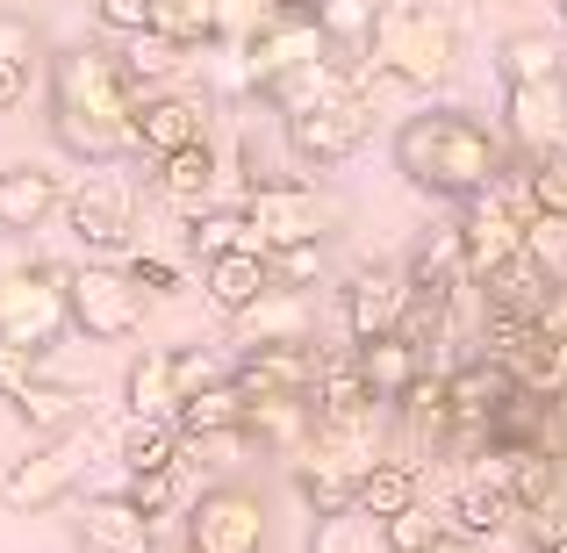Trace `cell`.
Instances as JSON below:
<instances>
[{"label":"cell","instance_id":"1","mask_svg":"<svg viewBox=\"0 0 567 553\" xmlns=\"http://www.w3.org/2000/svg\"><path fill=\"white\" fill-rule=\"evenodd\" d=\"M137 101L144 86L130 80L123 58L101 43H80L51 65V137L80 166H115L137 144Z\"/></svg>","mask_w":567,"mask_h":553},{"label":"cell","instance_id":"2","mask_svg":"<svg viewBox=\"0 0 567 553\" xmlns=\"http://www.w3.org/2000/svg\"><path fill=\"white\" fill-rule=\"evenodd\" d=\"M395 173L416 194H439V202H467V194L503 181V137L467 109H416L395 130Z\"/></svg>","mask_w":567,"mask_h":553},{"label":"cell","instance_id":"3","mask_svg":"<svg viewBox=\"0 0 567 553\" xmlns=\"http://www.w3.org/2000/svg\"><path fill=\"white\" fill-rule=\"evenodd\" d=\"M460 65V14L439 8V0H381V22H374V43H367V72L395 86H445Z\"/></svg>","mask_w":567,"mask_h":553},{"label":"cell","instance_id":"4","mask_svg":"<svg viewBox=\"0 0 567 553\" xmlns=\"http://www.w3.org/2000/svg\"><path fill=\"white\" fill-rule=\"evenodd\" d=\"M72 266L29 259V252L0 245V346L22 352H58L72 331Z\"/></svg>","mask_w":567,"mask_h":553},{"label":"cell","instance_id":"5","mask_svg":"<svg viewBox=\"0 0 567 553\" xmlns=\"http://www.w3.org/2000/svg\"><path fill=\"white\" fill-rule=\"evenodd\" d=\"M245 216H251V237L266 252H288V245H331L338 223H346V202L317 181H259L245 194Z\"/></svg>","mask_w":567,"mask_h":553},{"label":"cell","instance_id":"6","mask_svg":"<svg viewBox=\"0 0 567 553\" xmlns=\"http://www.w3.org/2000/svg\"><path fill=\"white\" fill-rule=\"evenodd\" d=\"M266 540H274V518H266V496L245 482H208L181 518L187 553H266Z\"/></svg>","mask_w":567,"mask_h":553},{"label":"cell","instance_id":"7","mask_svg":"<svg viewBox=\"0 0 567 553\" xmlns=\"http://www.w3.org/2000/svg\"><path fill=\"white\" fill-rule=\"evenodd\" d=\"M317 65H331V43H323L317 14L274 8V14H266V22L245 37V86H251L259 101H274L280 86H295L302 72H317Z\"/></svg>","mask_w":567,"mask_h":553},{"label":"cell","instance_id":"8","mask_svg":"<svg viewBox=\"0 0 567 553\" xmlns=\"http://www.w3.org/2000/svg\"><path fill=\"white\" fill-rule=\"evenodd\" d=\"M374 115H381L374 94L352 80V86H338V94H323L317 109L280 115V137H288V152L309 158V166H346V158L374 137Z\"/></svg>","mask_w":567,"mask_h":553},{"label":"cell","instance_id":"9","mask_svg":"<svg viewBox=\"0 0 567 553\" xmlns=\"http://www.w3.org/2000/svg\"><path fill=\"white\" fill-rule=\"evenodd\" d=\"M94 439H101V431L72 424V431H58V439L29 446V453L14 460L8 474H0V503H8V511H22V518L58 511V496H72V489H80V474H86V446H94Z\"/></svg>","mask_w":567,"mask_h":553},{"label":"cell","instance_id":"10","mask_svg":"<svg viewBox=\"0 0 567 553\" xmlns=\"http://www.w3.org/2000/svg\"><path fill=\"white\" fill-rule=\"evenodd\" d=\"M72 331L94 338V346H115V338H130L144 324V309H152V295L137 288V274L115 259H86L72 266Z\"/></svg>","mask_w":567,"mask_h":553},{"label":"cell","instance_id":"11","mask_svg":"<svg viewBox=\"0 0 567 553\" xmlns=\"http://www.w3.org/2000/svg\"><path fill=\"white\" fill-rule=\"evenodd\" d=\"M137 181L115 166H94L80 187L65 194V223L72 237H80L94 259H115V252H130V237H137Z\"/></svg>","mask_w":567,"mask_h":553},{"label":"cell","instance_id":"12","mask_svg":"<svg viewBox=\"0 0 567 553\" xmlns=\"http://www.w3.org/2000/svg\"><path fill=\"white\" fill-rule=\"evenodd\" d=\"M230 346L259 352V346H317V288H266L251 309L230 317Z\"/></svg>","mask_w":567,"mask_h":553},{"label":"cell","instance_id":"13","mask_svg":"<svg viewBox=\"0 0 567 553\" xmlns=\"http://www.w3.org/2000/svg\"><path fill=\"white\" fill-rule=\"evenodd\" d=\"M410 274L402 266H360V274L346 280V338L360 346V338H388L402 331V309H410Z\"/></svg>","mask_w":567,"mask_h":553},{"label":"cell","instance_id":"14","mask_svg":"<svg viewBox=\"0 0 567 553\" xmlns=\"http://www.w3.org/2000/svg\"><path fill=\"white\" fill-rule=\"evenodd\" d=\"M202 137H208V101L194 94V86H152V94L137 101V152L166 158V152L202 144Z\"/></svg>","mask_w":567,"mask_h":553},{"label":"cell","instance_id":"15","mask_svg":"<svg viewBox=\"0 0 567 553\" xmlns=\"http://www.w3.org/2000/svg\"><path fill=\"white\" fill-rule=\"evenodd\" d=\"M80 553H166V532L115 489V496H94L80 511Z\"/></svg>","mask_w":567,"mask_h":553},{"label":"cell","instance_id":"16","mask_svg":"<svg viewBox=\"0 0 567 553\" xmlns=\"http://www.w3.org/2000/svg\"><path fill=\"white\" fill-rule=\"evenodd\" d=\"M503 123H511V144L517 152H560L567 144V80H546V86H503Z\"/></svg>","mask_w":567,"mask_h":553},{"label":"cell","instance_id":"17","mask_svg":"<svg viewBox=\"0 0 567 553\" xmlns=\"http://www.w3.org/2000/svg\"><path fill=\"white\" fill-rule=\"evenodd\" d=\"M123 402H130V417H137V424H173V417H181V402H187L181 346L137 352V360H130V373H123Z\"/></svg>","mask_w":567,"mask_h":553},{"label":"cell","instance_id":"18","mask_svg":"<svg viewBox=\"0 0 567 553\" xmlns=\"http://www.w3.org/2000/svg\"><path fill=\"white\" fill-rule=\"evenodd\" d=\"M86 396H94L86 381H58V373H51V352L37 360V373H29V381H14V388H8L14 417H22L29 431H43V439H58V431H72V424H80Z\"/></svg>","mask_w":567,"mask_h":553},{"label":"cell","instance_id":"19","mask_svg":"<svg viewBox=\"0 0 567 553\" xmlns=\"http://www.w3.org/2000/svg\"><path fill=\"white\" fill-rule=\"evenodd\" d=\"M317 367H323L317 346H259V352H237L230 381L245 388L251 402H259V396H309Z\"/></svg>","mask_w":567,"mask_h":553},{"label":"cell","instance_id":"20","mask_svg":"<svg viewBox=\"0 0 567 553\" xmlns=\"http://www.w3.org/2000/svg\"><path fill=\"white\" fill-rule=\"evenodd\" d=\"M517 496L496 482V474H460V489H453V503H445V525L460 532V540H496V532H511L517 525Z\"/></svg>","mask_w":567,"mask_h":553},{"label":"cell","instance_id":"21","mask_svg":"<svg viewBox=\"0 0 567 553\" xmlns=\"http://www.w3.org/2000/svg\"><path fill=\"white\" fill-rule=\"evenodd\" d=\"M402 274H410V288H416V295H439V303H453L460 280H474L467 245H460V223H431V231L410 245Z\"/></svg>","mask_w":567,"mask_h":553},{"label":"cell","instance_id":"22","mask_svg":"<svg viewBox=\"0 0 567 553\" xmlns=\"http://www.w3.org/2000/svg\"><path fill=\"white\" fill-rule=\"evenodd\" d=\"M202 288H208V303H216L223 317H237V309H251L266 288H274V252H266V245L223 252V259L202 266Z\"/></svg>","mask_w":567,"mask_h":553},{"label":"cell","instance_id":"23","mask_svg":"<svg viewBox=\"0 0 567 553\" xmlns=\"http://www.w3.org/2000/svg\"><path fill=\"white\" fill-rule=\"evenodd\" d=\"M58 202H65L58 173H43V166H8V173H0V237L43 231V223L58 216Z\"/></svg>","mask_w":567,"mask_h":553},{"label":"cell","instance_id":"24","mask_svg":"<svg viewBox=\"0 0 567 553\" xmlns=\"http://www.w3.org/2000/svg\"><path fill=\"white\" fill-rule=\"evenodd\" d=\"M474 288H482V317H517V324H539L546 303H554V280L532 266V252L511 259V266H496V274H482Z\"/></svg>","mask_w":567,"mask_h":553},{"label":"cell","instance_id":"25","mask_svg":"<svg viewBox=\"0 0 567 553\" xmlns=\"http://www.w3.org/2000/svg\"><path fill=\"white\" fill-rule=\"evenodd\" d=\"M352 352H360V373H367V388H374L381 410H395L402 388L424 373V346H410L402 331H388V338H360Z\"/></svg>","mask_w":567,"mask_h":553},{"label":"cell","instance_id":"26","mask_svg":"<svg viewBox=\"0 0 567 553\" xmlns=\"http://www.w3.org/2000/svg\"><path fill=\"white\" fill-rule=\"evenodd\" d=\"M445 388H453V417H488L496 402L517 396V373L496 352H467L460 367H445Z\"/></svg>","mask_w":567,"mask_h":553},{"label":"cell","instance_id":"27","mask_svg":"<svg viewBox=\"0 0 567 553\" xmlns=\"http://www.w3.org/2000/svg\"><path fill=\"white\" fill-rule=\"evenodd\" d=\"M152 187L166 194V202H208V194L223 187V152L216 144H181V152L152 158Z\"/></svg>","mask_w":567,"mask_h":553},{"label":"cell","instance_id":"28","mask_svg":"<svg viewBox=\"0 0 567 553\" xmlns=\"http://www.w3.org/2000/svg\"><path fill=\"white\" fill-rule=\"evenodd\" d=\"M152 29L181 51H202V43H230V0H158Z\"/></svg>","mask_w":567,"mask_h":553},{"label":"cell","instance_id":"29","mask_svg":"<svg viewBox=\"0 0 567 553\" xmlns=\"http://www.w3.org/2000/svg\"><path fill=\"white\" fill-rule=\"evenodd\" d=\"M374 22H381V0H323V8H317V29H323V43H331V58H338L346 72L367 65Z\"/></svg>","mask_w":567,"mask_h":553},{"label":"cell","instance_id":"30","mask_svg":"<svg viewBox=\"0 0 567 553\" xmlns=\"http://www.w3.org/2000/svg\"><path fill=\"white\" fill-rule=\"evenodd\" d=\"M546 80H567V43L554 29H517V37H503V86H546Z\"/></svg>","mask_w":567,"mask_h":553},{"label":"cell","instance_id":"31","mask_svg":"<svg viewBox=\"0 0 567 553\" xmlns=\"http://www.w3.org/2000/svg\"><path fill=\"white\" fill-rule=\"evenodd\" d=\"M352 503H360L367 518H381V525H388V518H402L410 503H424V489H416V460L381 453L374 468L360 474V496H352Z\"/></svg>","mask_w":567,"mask_h":553},{"label":"cell","instance_id":"32","mask_svg":"<svg viewBox=\"0 0 567 553\" xmlns=\"http://www.w3.org/2000/svg\"><path fill=\"white\" fill-rule=\"evenodd\" d=\"M245 410H251V396L237 381H216V388H202V396H187L181 402V439L194 446V439H223V431H245Z\"/></svg>","mask_w":567,"mask_h":553},{"label":"cell","instance_id":"33","mask_svg":"<svg viewBox=\"0 0 567 553\" xmlns=\"http://www.w3.org/2000/svg\"><path fill=\"white\" fill-rule=\"evenodd\" d=\"M187 474H194V460L181 453V460H173V468H152V474H130V482H123V496L137 503L144 518H173V511L187 518V503L202 496V489H187Z\"/></svg>","mask_w":567,"mask_h":553},{"label":"cell","instance_id":"34","mask_svg":"<svg viewBox=\"0 0 567 553\" xmlns=\"http://www.w3.org/2000/svg\"><path fill=\"white\" fill-rule=\"evenodd\" d=\"M309 553H388L381 518H367L360 503H346V511H331V518L309 525Z\"/></svg>","mask_w":567,"mask_h":553},{"label":"cell","instance_id":"35","mask_svg":"<svg viewBox=\"0 0 567 553\" xmlns=\"http://www.w3.org/2000/svg\"><path fill=\"white\" fill-rule=\"evenodd\" d=\"M237 245H259V237H251V216L245 208H202V216H194V231H187V252L194 259H223V252H237Z\"/></svg>","mask_w":567,"mask_h":553},{"label":"cell","instance_id":"36","mask_svg":"<svg viewBox=\"0 0 567 553\" xmlns=\"http://www.w3.org/2000/svg\"><path fill=\"white\" fill-rule=\"evenodd\" d=\"M187 453L181 424H130L123 431V474H152V468H173Z\"/></svg>","mask_w":567,"mask_h":553},{"label":"cell","instance_id":"37","mask_svg":"<svg viewBox=\"0 0 567 553\" xmlns=\"http://www.w3.org/2000/svg\"><path fill=\"white\" fill-rule=\"evenodd\" d=\"M445 532H453V525H445V511H431V503H410L402 518H388V525H381V540H388V553H431Z\"/></svg>","mask_w":567,"mask_h":553},{"label":"cell","instance_id":"38","mask_svg":"<svg viewBox=\"0 0 567 553\" xmlns=\"http://www.w3.org/2000/svg\"><path fill=\"white\" fill-rule=\"evenodd\" d=\"M525 252H532V266H539L554 288H567V216H532Z\"/></svg>","mask_w":567,"mask_h":553},{"label":"cell","instance_id":"39","mask_svg":"<svg viewBox=\"0 0 567 553\" xmlns=\"http://www.w3.org/2000/svg\"><path fill=\"white\" fill-rule=\"evenodd\" d=\"M525 194H532V208H539V216H567V144H560V152H539V158H532Z\"/></svg>","mask_w":567,"mask_h":553},{"label":"cell","instance_id":"40","mask_svg":"<svg viewBox=\"0 0 567 553\" xmlns=\"http://www.w3.org/2000/svg\"><path fill=\"white\" fill-rule=\"evenodd\" d=\"M323 274H331V245H288V252H274V280H280V288H323Z\"/></svg>","mask_w":567,"mask_h":553},{"label":"cell","instance_id":"41","mask_svg":"<svg viewBox=\"0 0 567 553\" xmlns=\"http://www.w3.org/2000/svg\"><path fill=\"white\" fill-rule=\"evenodd\" d=\"M123 65H130V80H137V86H152V80H166V72L181 65V43H166L158 29H144V37H130Z\"/></svg>","mask_w":567,"mask_h":553},{"label":"cell","instance_id":"42","mask_svg":"<svg viewBox=\"0 0 567 553\" xmlns=\"http://www.w3.org/2000/svg\"><path fill=\"white\" fill-rule=\"evenodd\" d=\"M123 266H130V274H137V288L152 295V303H158V295H181V288H187L181 259H166V252H130Z\"/></svg>","mask_w":567,"mask_h":553},{"label":"cell","instance_id":"43","mask_svg":"<svg viewBox=\"0 0 567 553\" xmlns=\"http://www.w3.org/2000/svg\"><path fill=\"white\" fill-rule=\"evenodd\" d=\"M152 8L158 0H94V22L109 29V37H144V29H152Z\"/></svg>","mask_w":567,"mask_h":553},{"label":"cell","instance_id":"44","mask_svg":"<svg viewBox=\"0 0 567 553\" xmlns=\"http://www.w3.org/2000/svg\"><path fill=\"white\" fill-rule=\"evenodd\" d=\"M0 58H8V65H37L43 58V37L22 22V14H0Z\"/></svg>","mask_w":567,"mask_h":553},{"label":"cell","instance_id":"45","mask_svg":"<svg viewBox=\"0 0 567 553\" xmlns=\"http://www.w3.org/2000/svg\"><path fill=\"white\" fill-rule=\"evenodd\" d=\"M22 94H29V65H8V58H0V115H8Z\"/></svg>","mask_w":567,"mask_h":553},{"label":"cell","instance_id":"46","mask_svg":"<svg viewBox=\"0 0 567 553\" xmlns=\"http://www.w3.org/2000/svg\"><path fill=\"white\" fill-rule=\"evenodd\" d=\"M431 553H474V540H460V532H445V540L431 546Z\"/></svg>","mask_w":567,"mask_h":553},{"label":"cell","instance_id":"47","mask_svg":"<svg viewBox=\"0 0 567 553\" xmlns=\"http://www.w3.org/2000/svg\"><path fill=\"white\" fill-rule=\"evenodd\" d=\"M280 8H288V14H317L323 0H280Z\"/></svg>","mask_w":567,"mask_h":553},{"label":"cell","instance_id":"48","mask_svg":"<svg viewBox=\"0 0 567 553\" xmlns=\"http://www.w3.org/2000/svg\"><path fill=\"white\" fill-rule=\"evenodd\" d=\"M560 22H567V0H560Z\"/></svg>","mask_w":567,"mask_h":553},{"label":"cell","instance_id":"49","mask_svg":"<svg viewBox=\"0 0 567 553\" xmlns=\"http://www.w3.org/2000/svg\"><path fill=\"white\" fill-rule=\"evenodd\" d=\"M166 553H187V546H166Z\"/></svg>","mask_w":567,"mask_h":553}]
</instances>
